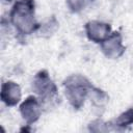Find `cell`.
<instances>
[{
  "mask_svg": "<svg viewBox=\"0 0 133 133\" xmlns=\"http://www.w3.org/2000/svg\"><path fill=\"white\" fill-rule=\"evenodd\" d=\"M1 97H2V100L6 104L14 105L17 102H19V100L21 98L20 87L14 82H6L2 86Z\"/></svg>",
  "mask_w": 133,
  "mask_h": 133,
  "instance_id": "4",
  "label": "cell"
},
{
  "mask_svg": "<svg viewBox=\"0 0 133 133\" xmlns=\"http://www.w3.org/2000/svg\"><path fill=\"white\" fill-rule=\"evenodd\" d=\"M21 112L23 117L28 122L35 121L39 115V106L36 100L32 97L28 98L21 106Z\"/></svg>",
  "mask_w": 133,
  "mask_h": 133,
  "instance_id": "5",
  "label": "cell"
},
{
  "mask_svg": "<svg viewBox=\"0 0 133 133\" xmlns=\"http://www.w3.org/2000/svg\"><path fill=\"white\" fill-rule=\"evenodd\" d=\"M66 89L70 101L73 102L74 105H79L82 103L86 88L85 83H83L81 77H71L66 83Z\"/></svg>",
  "mask_w": 133,
  "mask_h": 133,
  "instance_id": "2",
  "label": "cell"
},
{
  "mask_svg": "<svg viewBox=\"0 0 133 133\" xmlns=\"http://www.w3.org/2000/svg\"><path fill=\"white\" fill-rule=\"evenodd\" d=\"M86 31L90 39L100 42L109 35L110 27L107 24L100 22H90L86 26Z\"/></svg>",
  "mask_w": 133,
  "mask_h": 133,
  "instance_id": "3",
  "label": "cell"
},
{
  "mask_svg": "<svg viewBox=\"0 0 133 133\" xmlns=\"http://www.w3.org/2000/svg\"><path fill=\"white\" fill-rule=\"evenodd\" d=\"M123 46L118 34H114L107 38L103 44V50L109 57H117L123 52Z\"/></svg>",
  "mask_w": 133,
  "mask_h": 133,
  "instance_id": "6",
  "label": "cell"
},
{
  "mask_svg": "<svg viewBox=\"0 0 133 133\" xmlns=\"http://www.w3.org/2000/svg\"><path fill=\"white\" fill-rule=\"evenodd\" d=\"M12 22L23 32H30L34 26V19L31 7L28 4L19 3L16 5L12 14Z\"/></svg>",
  "mask_w": 133,
  "mask_h": 133,
  "instance_id": "1",
  "label": "cell"
},
{
  "mask_svg": "<svg viewBox=\"0 0 133 133\" xmlns=\"http://www.w3.org/2000/svg\"><path fill=\"white\" fill-rule=\"evenodd\" d=\"M69 3L73 9H81L85 6L86 0H69Z\"/></svg>",
  "mask_w": 133,
  "mask_h": 133,
  "instance_id": "8",
  "label": "cell"
},
{
  "mask_svg": "<svg viewBox=\"0 0 133 133\" xmlns=\"http://www.w3.org/2000/svg\"><path fill=\"white\" fill-rule=\"evenodd\" d=\"M133 122V110H129L126 113H124L123 115L119 116L118 118V123L122 125H126V124H130Z\"/></svg>",
  "mask_w": 133,
  "mask_h": 133,
  "instance_id": "7",
  "label": "cell"
}]
</instances>
